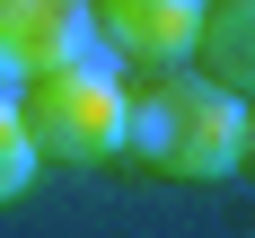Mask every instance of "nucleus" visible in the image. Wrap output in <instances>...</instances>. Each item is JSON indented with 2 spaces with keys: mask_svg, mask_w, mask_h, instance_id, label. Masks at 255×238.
I'll list each match as a JSON object with an SVG mask.
<instances>
[{
  "mask_svg": "<svg viewBox=\"0 0 255 238\" xmlns=\"http://www.w3.org/2000/svg\"><path fill=\"white\" fill-rule=\"evenodd\" d=\"M35 168H44V159H35V141H26V115H18V88L0 79V212H9V203L26 194V185H35Z\"/></svg>",
  "mask_w": 255,
  "mask_h": 238,
  "instance_id": "423d86ee",
  "label": "nucleus"
},
{
  "mask_svg": "<svg viewBox=\"0 0 255 238\" xmlns=\"http://www.w3.org/2000/svg\"><path fill=\"white\" fill-rule=\"evenodd\" d=\"M194 62H203L220 88H238V97H255V0H211L203 18V44H194Z\"/></svg>",
  "mask_w": 255,
  "mask_h": 238,
  "instance_id": "39448f33",
  "label": "nucleus"
},
{
  "mask_svg": "<svg viewBox=\"0 0 255 238\" xmlns=\"http://www.w3.org/2000/svg\"><path fill=\"white\" fill-rule=\"evenodd\" d=\"M238 177H255V106H247V150H238Z\"/></svg>",
  "mask_w": 255,
  "mask_h": 238,
  "instance_id": "0eeeda50",
  "label": "nucleus"
},
{
  "mask_svg": "<svg viewBox=\"0 0 255 238\" xmlns=\"http://www.w3.org/2000/svg\"><path fill=\"white\" fill-rule=\"evenodd\" d=\"M238 150H247V97L220 88L203 62H167L150 71V88H132V115H124L132 168L167 185H220L238 177Z\"/></svg>",
  "mask_w": 255,
  "mask_h": 238,
  "instance_id": "f257e3e1",
  "label": "nucleus"
},
{
  "mask_svg": "<svg viewBox=\"0 0 255 238\" xmlns=\"http://www.w3.org/2000/svg\"><path fill=\"white\" fill-rule=\"evenodd\" d=\"M88 44H97L88 0H0V79L9 88L71 62V53H88Z\"/></svg>",
  "mask_w": 255,
  "mask_h": 238,
  "instance_id": "20e7f679",
  "label": "nucleus"
},
{
  "mask_svg": "<svg viewBox=\"0 0 255 238\" xmlns=\"http://www.w3.org/2000/svg\"><path fill=\"white\" fill-rule=\"evenodd\" d=\"M88 18H97V44H115L141 71H167V62H194L211 0H88Z\"/></svg>",
  "mask_w": 255,
  "mask_h": 238,
  "instance_id": "7ed1b4c3",
  "label": "nucleus"
},
{
  "mask_svg": "<svg viewBox=\"0 0 255 238\" xmlns=\"http://www.w3.org/2000/svg\"><path fill=\"white\" fill-rule=\"evenodd\" d=\"M124 53L115 44H88L53 71L18 79V115H26V141L44 168H97V159H124V115H132V88L115 71Z\"/></svg>",
  "mask_w": 255,
  "mask_h": 238,
  "instance_id": "f03ea898",
  "label": "nucleus"
}]
</instances>
